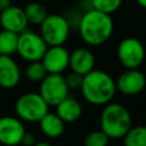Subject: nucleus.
<instances>
[{"mask_svg": "<svg viewBox=\"0 0 146 146\" xmlns=\"http://www.w3.org/2000/svg\"><path fill=\"white\" fill-rule=\"evenodd\" d=\"M114 30V23L111 15L90 9L86 11L79 22V33L81 39L88 46L97 47L108 41Z\"/></svg>", "mask_w": 146, "mask_h": 146, "instance_id": "f257e3e1", "label": "nucleus"}, {"mask_svg": "<svg viewBox=\"0 0 146 146\" xmlns=\"http://www.w3.org/2000/svg\"><path fill=\"white\" fill-rule=\"evenodd\" d=\"M80 90L83 98L91 105H106L111 103L117 91L114 79L102 70H92L83 75Z\"/></svg>", "mask_w": 146, "mask_h": 146, "instance_id": "f03ea898", "label": "nucleus"}, {"mask_svg": "<svg viewBox=\"0 0 146 146\" xmlns=\"http://www.w3.org/2000/svg\"><path fill=\"white\" fill-rule=\"evenodd\" d=\"M100 130L110 139H120L131 128L132 119L129 111L120 103H108L104 105L100 113Z\"/></svg>", "mask_w": 146, "mask_h": 146, "instance_id": "7ed1b4c3", "label": "nucleus"}, {"mask_svg": "<svg viewBox=\"0 0 146 146\" xmlns=\"http://www.w3.org/2000/svg\"><path fill=\"white\" fill-rule=\"evenodd\" d=\"M15 111L22 121L39 122L49 112V105L39 92H26L17 98Z\"/></svg>", "mask_w": 146, "mask_h": 146, "instance_id": "20e7f679", "label": "nucleus"}, {"mask_svg": "<svg viewBox=\"0 0 146 146\" xmlns=\"http://www.w3.org/2000/svg\"><path fill=\"white\" fill-rule=\"evenodd\" d=\"M40 35L48 47L63 46L70 35V23L63 15H47L40 24Z\"/></svg>", "mask_w": 146, "mask_h": 146, "instance_id": "39448f33", "label": "nucleus"}, {"mask_svg": "<svg viewBox=\"0 0 146 146\" xmlns=\"http://www.w3.org/2000/svg\"><path fill=\"white\" fill-rule=\"evenodd\" d=\"M48 46L40 33L25 30L18 34L16 52L29 63L41 60Z\"/></svg>", "mask_w": 146, "mask_h": 146, "instance_id": "423d86ee", "label": "nucleus"}, {"mask_svg": "<svg viewBox=\"0 0 146 146\" xmlns=\"http://www.w3.org/2000/svg\"><path fill=\"white\" fill-rule=\"evenodd\" d=\"M120 64L125 68H138L145 60L146 51L143 42L137 38H124L120 41L116 49Z\"/></svg>", "mask_w": 146, "mask_h": 146, "instance_id": "0eeeda50", "label": "nucleus"}, {"mask_svg": "<svg viewBox=\"0 0 146 146\" xmlns=\"http://www.w3.org/2000/svg\"><path fill=\"white\" fill-rule=\"evenodd\" d=\"M68 87L63 74L48 73L46 78L40 82L39 94L46 100L49 106H56L64 98L68 96Z\"/></svg>", "mask_w": 146, "mask_h": 146, "instance_id": "6e6552de", "label": "nucleus"}, {"mask_svg": "<svg viewBox=\"0 0 146 146\" xmlns=\"http://www.w3.org/2000/svg\"><path fill=\"white\" fill-rule=\"evenodd\" d=\"M26 132L23 121L19 117L5 115L0 117V145L17 146Z\"/></svg>", "mask_w": 146, "mask_h": 146, "instance_id": "1a4fd4ad", "label": "nucleus"}, {"mask_svg": "<svg viewBox=\"0 0 146 146\" xmlns=\"http://www.w3.org/2000/svg\"><path fill=\"white\" fill-rule=\"evenodd\" d=\"M116 90L125 96H135L146 87V76L138 68H127L115 81Z\"/></svg>", "mask_w": 146, "mask_h": 146, "instance_id": "9d476101", "label": "nucleus"}, {"mask_svg": "<svg viewBox=\"0 0 146 146\" xmlns=\"http://www.w3.org/2000/svg\"><path fill=\"white\" fill-rule=\"evenodd\" d=\"M48 73L62 74L70 64V52L64 46H49L41 58Z\"/></svg>", "mask_w": 146, "mask_h": 146, "instance_id": "9b49d317", "label": "nucleus"}, {"mask_svg": "<svg viewBox=\"0 0 146 146\" xmlns=\"http://www.w3.org/2000/svg\"><path fill=\"white\" fill-rule=\"evenodd\" d=\"M29 22L26 19L24 9L18 6H9L7 9L0 13V27L3 30L22 33L27 29Z\"/></svg>", "mask_w": 146, "mask_h": 146, "instance_id": "f8f14e48", "label": "nucleus"}, {"mask_svg": "<svg viewBox=\"0 0 146 146\" xmlns=\"http://www.w3.org/2000/svg\"><path fill=\"white\" fill-rule=\"evenodd\" d=\"M95 55L91 50L86 47H80L70 52V64L68 67L72 72L81 75H86L92 70H95Z\"/></svg>", "mask_w": 146, "mask_h": 146, "instance_id": "ddd939ff", "label": "nucleus"}, {"mask_svg": "<svg viewBox=\"0 0 146 146\" xmlns=\"http://www.w3.org/2000/svg\"><path fill=\"white\" fill-rule=\"evenodd\" d=\"M21 81V70L11 56L0 55V87L13 89Z\"/></svg>", "mask_w": 146, "mask_h": 146, "instance_id": "4468645a", "label": "nucleus"}, {"mask_svg": "<svg viewBox=\"0 0 146 146\" xmlns=\"http://www.w3.org/2000/svg\"><path fill=\"white\" fill-rule=\"evenodd\" d=\"M56 114L64 121V123H73L82 115V106L73 97L67 96L56 106Z\"/></svg>", "mask_w": 146, "mask_h": 146, "instance_id": "2eb2a0df", "label": "nucleus"}, {"mask_svg": "<svg viewBox=\"0 0 146 146\" xmlns=\"http://www.w3.org/2000/svg\"><path fill=\"white\" fill-rule=\"evenodd\" d=\"M39 125L42 133L48 138H58L63 135L65 130L64 121L56 113H50V112H48L39 121Z\"/></svg>", "mask_w": 146, "mask_h": 146, "instance_id": "dca6fc26", "label": "nucleus"}, {"mask_svg": "<svg viewBox=\"0 0 146 146\" xmlns=\"http://www.w3.org/2000/svg\"><path fill=\"white\" fill-rule=\"evenodd\" d=\"M23 9L29 24H33V25H40L48 15L46 7L38 1H32L27 3Z\"/></svg>", "mask_w": 146, "mask_h": 146, "instance_id": "f3484780", "label": "nucleus"}, {"mask_svg": "<svg viewBox=\"0 0 146 146\" xmlns=\"http://www.w3.org/2000/svg\"><path fill=\"white\" fill-rule=\"evenodd\" d=\"M18 34L7 30H0V55L11 56L17 50Z\"/></svg>", "mask_w": 146, "mask_h": 146, "instance_id": "a211bd4d", "label": "nucleus"}, {"mask_svg": "<svg viewBox=\"0 0 146 146\" xmlns=\"http://www.w3.org/2000/svg\"><path fill=\"white\" fill-rule=\"evenodd\" d=\"M124 146H146V125L131 127L123 136Z\"/></svg>", "mask_w": 146, "mask_h": 146, "instance_id": "6ab92c4d", "label": "nucleus"}, {"mask_svg": "<svg viewBox=\"0 0 146 146\" xmlns=\"http://www.w3.org/2000/svg\"><path fill=\"white\" fill-rule=\"evenodd\" d=\"M47 74L48 72L44 68L41 60L31 62L25 70V76L31 82H41Z\"/></svg>", "mask_w": 146, "mask_h": 146, "instance_id": "aec40b11", "label": "nucleus"}, {"mask_svg": "<svg viewBox=\"0 0 146 146\" xmlns=\"http://www.w3.org/2000/svg\"><path fill=\"white\" fill-rule=\"evenodd\" d=\"M91 8L98 11L112 15L122 5V0H90Z\"/></svg>", "mask_w": 146, "mask_h": 146, "instance_id": "412c9836", "label": "nucleus"}, {"mask_svg": "<svg viewBox=\"0 0 146 146\" xmlns=\"http://www.w3.org/2000/svg\"><path fill=\"white\" fill-rule=\"evenodd\" d=\"M110 141V138L99 130H92L90 131L83 139V146H107Z\"/></svg>", "mask_w": 146, "mask_h": 146, "instance_id": "4be33fe9", "label": "nucleus"}, {"mask_svg": "<svg viewBox=\"0 0 146 146\" xmlns=\"http://www.w3.org/2000/svg\"><path fill=\"white\" fill-rule=\"evenodd\" d=\"M65 81L66 84L70 90H78L81 88L82 86V81H83V75L78 74L75 72H70L66 76H65Z\"/></svg>", "mask_w": 146, "mask_h": 146, "instance_id": "5701e85b", "label": "nucleus"}, {"mask_svg": "<svg viewBox=\"0 0 146 146\" xmlns=\"http://www.w3.org/2000/svg\"><path fill=\"white\" fill-rule=\"evenodd\" d=\"M21 144H22L23 146H33V145L35 144V138H34V136H33L32 133L25 132L24 136H23V138H22Z\"/></svg>", "mask_w": 146, "mask_h": 146, "instance_id": "b1692460", "label": "nucleus"}, {"mask_svg": "<svg viewBox=\"0 0 146 146\" xmlns=\"http://www.w3.org/2000/svg\"><path fill=\"white\" fill-rule=\"evenodd\" d=\"M11 6V0H0V13Z\"/></svg>", "mask_w": 146, "mask_h": 146, "instance_id": "393cba45", "label": "nucleus"}, {"mask_svg": "<svg viewBox=\"0 0 146 146\" xmlns=\"http://www.w3.org/2000/svg\"><path fill=\"white\" fill-rule=\"evenodd\" d=\"M33 146H52V145H50V144L47 143V141H38V143H35Z\"/></svg>", "mask_w": 146, "mask_h": 146, "instance_id": "a878e982", "label": "nucleus"}, {"mask_svg": "<svg viewBox=\"0 0 146 146\" xmlns=\"http://www.w3.org/2000/svg\"><path fill=\"white\" fill-rule=\"evenodd\" d=\"M136 2L144 9H146V0H136Z\"/></svg>", "mask_w": 146, "mask_h": 146, "instance_id": "bb28decb", "label": "nucleus"}, {"mask_svg": "<svg viewBox=\"0 0 146 146\" xmlns=\"http://www.w3.org/2000/svg\"><path fill=\"white\" fill-rule=\"evenodd\" d=\"M80 1H90V0H80Z\"/></svg>", "mask_w": 146, "mask_h": 146, "instance_id": "cd10ccee", "label": "nucleus"}, {"mask_svg": "<svg viewBox=\"0 0 146 146\" xmlns=\"http://www.w3.org/2000/svg\"><path fill=\"white\" fill-rule=\"evenodd\" d=\"M0 146H2V145H0Z\"/></svg>", "mask_w": 146, "mask_h": 146, "instance_id": "c85d7f7f", "label": "nucleus"}]
</instances>
